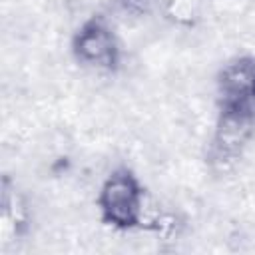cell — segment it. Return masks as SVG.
I'll return each instance as SVG.
<instances>
[{
  "label": "cell",
  "mask_w": 255,
  "mask_h": 255,
  "mask_svg": "<svg viewBox=\"0 0 255 255\" xmlns=\"http://www.w3.org/2000/svg\"><path fill=\"white\" fill-rule=\"evenodd\" d=\"M102 221L116 229H133L143 217V187L126 167L112 171L98 193Z\"/></svg>",
  "instance_id": "6da1fadb"
},
{
  "label": "cell",
  "mask_w": 255,
  "mask_h": 255,
  "mask_svg": "<svg viewBox=\"0 0 255 255\" xmlns=\"http://www.w3.org/2000/svg\"><path fill=\"white\" fill-rule=\"evenodd\" d=\"M219 112L255 120V58L229 62L217 80Z\"/></svg>",
  "instance_id": "7a4b0ae2"
},
{
  "label": "cell",
  "mask_w": 255,
  "mask_h": 255,
  "mask_svg": "<svg viewBox=\"0 0 255 255\" xmlns=\"http://www.w3.org/2000/svg\"><path fill=\"white\" fill-rule=\"evenodd\" d=\"M72 52L78 62L112 72L120 64V44L114 34V30L106 24L104 18L94 16L86 20L74 34L72 40Z\"/></svg>",
  "instance_id": "3957f363"
},
{
  "label": "cell",
  "mask_w": 255,
  "mask_h": 255,
  "mask_svg": "<svg viewBox=\"0 0 255 255\" xmlns=\"http://www.w3.org/2000/svg\"><path fill=\"white\" fill-rule=\"evenodd\" d=\"M253 122L255 120H249V118L221 114L219 124H217V131H215V137H213V155H215V159L233 157L243 147V143L247 141Z\"/></svg>",
  "instance_id": "277c9868"
},
{
  "label": "cell",
  "mask_w": 255,
  "mask_h": 255,
  "mask_svg": "<svg viewBox=\"0 0 255 255\" xmlns=\"http://www.w3.org/2000/svg\"><path fill=\"white\" fill-rule=\"evenodd\" d=\"M118 2V6L124 10V12H128V14H145L149 8H151V2L153 0H116Z\"/></svg>",
  "instance_id": "5b68a950"
}]
</instances>
